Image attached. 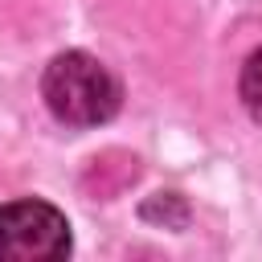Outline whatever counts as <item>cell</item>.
Listing matches in <instances>:
<instances>
[{
    "label": "cell",
    "instance_id": "6da1fadb",
    "mask_svg": "<svg viewBox=\"0 0 262 262\" xmlns=\"http://www.w3.org/2000/svg\"><path fill=\"white\" fill-rule=\"evenodd\" d=\"M41 94L66 127H98L119 111L115 74L90 53H61L45 66Z\"/></svg>",
    "mask_w": 262,
    "mask_h": 262
},
{
    "label": "cell",
    "instance_id": "7a4b0ae2",
    "mask_svg": "<svg viewBox=\"0 0 262 262\" xmlns=\"http://www.w3.org/2000/svg\"><path fill=\"white\" fill-rule=\"evenodd\" d=\"M70 254V225L45 201H12L0 209V258L53 262Z\"/></svg>",
    "mask_w": 262,
    "mask_h": 262
},
{
    "label": "cell",
    "instance_id": "3957f363",
    "mask_svg": "<svg viewBox=\"0 0 262 262\" xmlns=\"http://www.w3.org/2000/svg\"><path fill=\"white\" fill-rule=\"evenodd\" d=\"M242 102L254 123H262V49H254L242 66Z\"/></svg>",
    "mask_w": 262,
    "mask_h": 262
}]
</instances>
